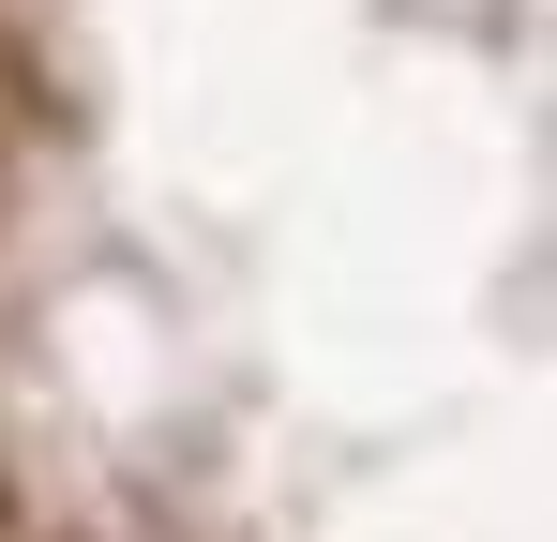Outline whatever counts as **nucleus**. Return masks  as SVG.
<instances>
[{
	"label": "nucleus",
	"instance_id": "1",
	"mask_svg": "<svg viewBox=\"0 0 557 542\" xmlns=\"http://www.w3.org/2000/svg\"><path fill=\"white\" fill-rule=\"evenodd\" d=\"M0 542H30V528H15V497H0Z\"/></svg>",
	"mask_w": 557,
	"mask_h": 542
}]
</instances>
